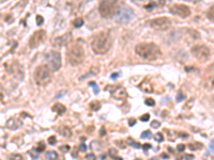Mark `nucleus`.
Here are the masks:
<instances>
[{
  "instance_id": "obj_1",
  "label": "nucleus",
  "mask_w": 214,
  "mask_h": 160,
  "mask_svg": "<svg viewBox=\"0 0 214 160\" xmlns=\"http://www.w3.org/2000/svg\"><path fill=\"white\" fill-rule=\"evenodd\" d=\"M113 45V38L109 32H101L93 38L91 48L96 55H104L110 49Z\"/></svg>"
},
{
  "instance_id": "obj_2",
  "label": "nucleus",
  "mask_w": 214,
  "mask_h": 160,
  "mask_svg": "<svg viewBox=\"0 0 214 160\" xmlns=\"http://www.w3.org/2000/svg\"><path fill=\"white\" fill-rule=\"evenodd\" d=\"M135 52L142 59L148 61L156 60L161 56V49L158 45L153 43H142L135 47Z\"/></svg>"
},
{
  "instance_id": "obj_3",
  "label": "nucleus",
  "mask_w": 214,
  "mask_h": 160,
  "mask_svg": "<svg viewBox=\"0 0 214 160\" xmlns=\"http://www.w3.org/2000/svg\"><path fill=\"white\" fill-rule=\"evenodd\" d=\"M83 56H85L83 48L80 45H78V44H74L71 47H69L67 52V61H69V63L72 66L79 65L83 60Z\"/></svg>"
},
{
  "instance_id": "obj_4",
  "label": "nucleus",
  "mask_w": 214,
  "mask_h": 160,
  "mask_svg": "<svg viewBox=\"0 0 214 160\" xmlns=\"http://www.w3.org/2000/svg\"><path fill=\"white\" fill-rule=\"evenodd\" d=\"M118 9V0H103L99 6V12L104 18L115 16Z\"/></svg>"
},
{
  "instance_id": "obj_5",
  "label": "nucleus",
  "mask_w": 214,
  "mask_h": 160,
  "mask_svg": "<svg viewBox=\"0 0 214 160\" xmlns=\"http://www.w3.org/2000/svg\"><path fill=\"white\" fill-rule=\"evenodd\" d=\"M33 77H35V81L38 86H45L51 79V68L47 65L38 66L33 73Z\"/></svg>"
},
{
  "instance_id": "obj_6",
  "label": "nucleus",
  "mask_w": 214,
  "mask_h": 160,
  "mask_svg": "<svg viewBox=\"0 0 214 160\" xmlns=\"http://www.w3.org/2000/svg\"><path fill=\"white\" fill-rule=\"evenodd\" d=\"M133 15H134V12L132 9H130L126 6H122L118 9L115 18L119 24H127L133 18Z\"/></svg>"
},
{
  "instance_id": "obj_7",
  "label": "nucleus",
  "mask_w": 214,
  "mask_h": 160,
  "mask_svg": "<svg viewBox=\"0 0 214 160\" xmlns=\"http://www.w3.org/2000/svg\"><path fill=\"white\" fill-rule=\"evenodd\" d=\"M193 56L199 62H206L210 58V49L206 45H196L190 49Z\"/></svg>"
},
{
  "instance_id": "obj_8",
  "label": "nucleus",
  "mask_w": 214,
  "mask_h": 160,
  "mask_svg": "<svg viewBox=\"0 0 214 160\" xmlns=\"http://www.w3.org/2000/svg\"><path fill=\"white\" fill-rule=\"evenodd\" d=\"M45 60L47 61L48 66L51 71H58L61 68V56L58 51H51L45 56Z\"/></svg>"
},
{
  "instance_id": "obj_9",
  "label": "nucleus",
  "mask_w": 214,
  "mask_h": 160,
  "mask_svg": "<svg viewBox=\"0 0 214 160\" xmlns=\"http://www.w3.org/2000/svg\"><path fill=\"white\" fill-rule=\"evenodd\" d=\"M46 38V32L44 30H39L35 31L32 35H31L29 40V47L35 49L38 46H40L42 43L44 42V40Z\"/></svg>"
},
{
  "instance_id": "obj_10",
  "label": "nucleus",
  "mask_w": 214,
  "mask_h": 160,
  "mask_svg": "<svg viewBox=\"0 0 214 160\" xmlns=\"http://www.w3.org/2000/svg\"><path fill=\"white\" fill-rule=\"evenodd\" d=\"M150 26L155 30H167L171 25V22L167 17H158L150 20Z\"/></svg>"
},
{
  "instance_id": "obj_11",
  "label": "nucleus",
  "mask_w": 214,
  "mask_h": 160,
  "mask_svg": "<svg viewBox=\"0 0 214 160\" xmlns=\"http://www.w3.org/2000/svg\"><path fill=\"white\" fill-rule=\"evenodd\" d=\"M7 69L9 73H11V75L16 77L17 79L22 80L24 78V68H23V66L17 61H13L11 65H8L7 64Z\"/></svg>"
},
{
  "instance_id": "obj_12",
  "label": "nucleus",
  "mask_w": 214,
  "mask_h": 160,
  "mask_svg": "<svg viewBox=\"0 0 214 160\" xmlns=\"http://www.w3.org/2000/svg\"><path fill=\"white\" fill-rule=\"evenodd\" d=\"M170 13L182 18H186L190 15V10L189 7L183 6V4H174L170 8Z\"/></svg>"
},
{
  "instance_id": "obj_13",
  "label": "nucleus",
  "mask_w": 214,
  "mask_h": 160,
  "mask_svg": "<svg viewBox=\"0 0 214 160\" xmlns=\"http://www.w3.org/2000/svg\"><path fill=\"white\" fill-rule=\"evenodd\" d=\"M72 41V34L71 33H66L64 35H61V37L55 38L53 40V45L56 46V47H63V46H67V44H70Z\"/></svg>"
},
{
  "instance_id": "obj_14",
  "label": "nucleus",
  "mask_w": 214,
  "mask_h": 160,
  "mask_svg": "<svg viewBox=\"0 0 214 160\" xmlns=\"http://www.w3.org/2000/svg\"><path fill=\"white\" fill-rule=\"evenodd\" d=\"M114 91H110L111 94H113L114 97H116V98H119V99H123L126 97V91H125V89L123 87H116V88H113Z\"/></svg>"
},
{
  "instance_id": "obj_15",
  "label": "nucleus",
  "mask_w": 214,
  "mask_h": 160,
  "mask_svg": "<svg viewBox=\"0 0 214 160\" xmlns=\"http://www.w3.org/2000/svg\"><path fill=\"white\" fill-rule=\"evenodd\" d=\"M20 125H22V123H20L19 121L17 120V118H10V120L7 122V124H6V127L8 128V129L16 130L17 128H19V127H20Z\"/></svg>"
},
{
  "instance_id": "obj_16",
  "label": "nucleus",
  "mask_w": 214,
  "mask_h": 160,
  "mask_svg": "<svg viewBox=\"0 0 214 160\" xmlns=\"http://www.w3.org/2000/svg\"><path fill=\"white\" fill-rule=\"evenodd\" d=\"M53 110L55 111V112L58 113L59 115H62L67 111V108H66V106H63L62 104H59V102H57L56 105L53 106Z\"/></svg>"
},
{
  "instance_id": "obj_17",
  "label": "nucleus",
  "mask_w": 214,
  "mask_h": 160,
  "mask_svg": "<svg viewBox=\"0 0 214 160\" xmlns=\"http://www.w3.org/2000/svg\"><path fill=\"white\" fill-rule=\"evenodd\" d=\"M59 132L61 133V136H62V137H64V138H70V137H71L72 131H71V129H70L69 127L64 126V127H61V128H60Z\"/></svg>"
},
{
  "instance_id": "obj_18",
  "label": "nucleus",
  "mask_w": 214,
  "mask_h": 160,
  "mask_svg": "<svg viewBox=\"0 0 214 160\" xmlns=\"http://www.w3.org/2000/svg\"><path fill=\"white\" fill-rule=\"evenodd\" d=\"M140 89H142V91H145L146 93H151V92H152V87H151V84L149 83L148 81L142 82V83L140 84Z\"/></svg>"
},
{
  "instance_id": "obj_19",
  "label": "nucleus",
  "mask_w": 214,
  "mask_h": 160,
  "mask_svg": "<svg viewBox=\"0 0 214 160\" xmlns=\"http://www.w3.org/2000/svg\"><path fill=\"white\" fill-rule=\"evenodd\" d=\"M46 158L51 159V160L57 159V158H58V154H57L56 152H54V151H51V152H48V153L46 154Z\"/></svg>"
},
{
  "instance_id": "obj_20",
  "label": "nucleus",
  "mask_w": 214,
  "mask_h": 160,
  "mask_svg": "<svg viewBox=\"0 0 214 160\" xmlns=\"http://www.w3.org/2000/svg\"><path fill=\"white\" fill-rule=\"evenodd\" d=\"M207 17L211 22H214V6L210 8V10L207 13Z\"/></svg>"
},
{
  "instance_id": "obj_21",
  "label": "nucleus",
  "mask_w": 214,
  "mask_h": 160,
  "mask_svg": "<svg viewBox=\"0 0 214 160\" xmlns=\"http://www.w3.org/2000/svg\"><path fill=\"white\" fill-rule=\"evenodd\" d=\"M90 108L92 109L93 111H98L99 109L101 108V104L99 102H92L90 104Z\"/></svg>"
},
{
  "instance_id": "obj_22",
  "label": "nucleus",
  "mask_w": 214,
  "mask_h": 160,
  "mask_svg": "<svg viewBox=\"0 0 214 160\" xmlns=\"http://www.w3.org/2000/svg\"><path fill=\"white\" fill-rule=\"evenodd\" d=\"M73 25H74V27L75 28H79V27H82V26L83 25V18H76L73 22Z\"/></svg>"
},
{
  "instance_id": "obj_23",
  "label": "nucleus",
  "mask_w": 214,
  "mask_h": 160,
  "mask_svg": "<svg viewBox=\"0 0 214 160\" xmlns=\"http://www.w3.org/2000/svg\"><path fill=\"white\" fill-rule=\"evenodd\" d=\"M30 156L32 157L33 159H38L39 158V152L38 149H31V151L29 152Z\"/></svg>"
},
{
  "instance_id": "obj_24",
  "label": "nucleus",
  "mask_w": 214,
  "mask_h": 160,
  "mask_svg": "<svg viewBox=\"0 0 214 160\" xmlns=\"http://www.w3.org/2000/svg\"><path fill=\"white\" fill-rule=\"evenodd\" d=\"M89 87H92L93 90H94V94H98V93H99V87H98V84H96L94 81H90L89 82Z\"/></svg>"
},
{
  "instance_id": "obj_25",
  "label": "nucleus",
  "mask_w": 214,
  "mask_h": 160,
  "mask_svg": "<svg viewBox=\"0 0 214 160\" xmlns=\"http://www.w3.org/2000/svg\"><path fill=\"white\" fill-rule=\"evenodd\" d=\"M129 144H130V145H132V146H134V148H142V145H140L139 143H136V141L132 140V139H129Z\"/></svg>"
},
{
  "instance_id": "obj_26",
  "label": "nucleus",
  "mask_w": 214,
  "mask_h": 160,
  "mask_svg": "<svg viewBox=\"0 0 214 160\" xmlns=\"http://www.w3.org/2000/svg\"><path fill=\"white\" fill-rule=\"evenodd\" d=\"M140 137H142V139H148V138H150V137H151V131L150 130L143 131Z\"/></svg>"
},
{
  "instance_id": "obj_27",
  "label": "nucleus",
  "mask_w": 214,
  "mask_h": 160,
  "mask_svg": "<svg viewBox=\"0 0 214 160\" xmlns=\"http://www.w3.org/2000/svg\"><path fill=\"white\" fill-rule=\"evenodd\" d=\"M43 22H44V18L41 16V15H38V16H36V25L41 26V25H43Z\"/></svg>"
},
{
  "instance_id": "obj_28",
  "label": "nucleus",
  "mask_w": 214,
  "mask_h": 160,
  "mask_svg": "<svg viewBox=\"0 0 214 160\" xmlns=\"http://www.w3.org/2000/svg\"><path fill=\"white\" fill-rule=\"evenodd\" d=\"M184 98H185V96H184L183 94H182L181 91H179L178 92V96H177V102H182V100H183Z\"/></svg>"
},
{
  "instance_id": "obj_29",
  "label": "nucleus",
  "mask_w": 214,
  "mask_h": 160,
  "mask_svg": "<svg viewBox=\"0 0 214 160\" xmlns=\"http://www.w3.org/2000/svg\"><path fill=\"white\" fill-rule=\"evenodd\" d=\"M145 102H146V105H147V106H154L155 105L154 99H152V98H147L145 100Z\"/></svg>"
},
{
  "instance_id": "obj_30",
  "label": "nucleus",
  "mask_w": 214,
  "mask_h": 160,
  "mask_svg": "<svg viewBox=\"0 0 214 160\" xmlns=\"http://www.w3.org/2000/svg\"><path fill=\"white\" fill-rule=\"evenodd\" d=\"M38 152L39 153H41V152H43L44 149H45V144L43 143V142H40V143H39V146H38Z\"/></svg>"
},
{
  "instance_id": "obj_31",
  "label": "nucleus",
  "mask_w": 214,
  "mask_h": 160,
  "mask_svg": "<svg viewBox=\"0 0 214 160\" xmlns=\"http://www.w3.org/2000/svg\"><path fill=\"white\" fill-rule=\"evenodd\" d=\"M56 141H57V139H56V137H55V136H51V137H49V138H48V143L51 144V145H54V144L56 143Z\"/></svg>"
},
{
  "instance_id": "obj_32",
  "label": "nucleus",
  "mask_w": 214,
  "mask_h": 160,
  "mask_svg": "<svg viewBox=\"0 0 214 160\" xmlns=\"http://www.w3.org/2000/svg\"><path fill=\"white\" fill-rule=\"evenodd\" d=\"M155 140H156V141H160V142H162V141L164 140V137H163V135H162L161 132L156 133V135H155Z\"/></svg>"
},
{
  "instance_id": "obj_33",
  "label": "nucleus",
  "mask_w": 214,
  "mask_h": 160,
  "mask_svg": "<svg viewBox=\"0 0 214 160\" xmlns=\"http://www.w3.org/2000/svg\"><path fill=\"white\" fill-rule=\"evenodd\" d=\"M149 118H150V115L148 114V113H146V114H143L142 118H140V121L142 122H147V121H149Z\"/></svg>"
},
{
  "instance_id": "obj_34",
  "label": "nucleus",
  "mask_w": 214,
  "mask_h": 160,
  "mask_svg": "<svg viewBox=\"0 0 214 160\" xmlns=\"http://www.w3.org/2000/svg\"><path fill=\"white\" fill-rule=\"evenodd\" d=\"M151 126H152L153 128H158L161 126V123L158 122V121H152V123H151Z\"/></svg>"
},
{
  "instance_id": "obj_35",
  "label": "nucleus",
  "mask_w": 214,
  "mask_h": 160,
  "mask_svg": "<svg viewBox=\"0 0 214 160\" xmlns=\"http://www.w3.org/2000/svg\"><path fill=\"white\" fill-rule=\"evenodd\" d=\"M177 149H178V152H180V153H182V152H184L185 146L183 145V144H179V145L177 146Z\"/></svg>"
},
{
  "instance_id": "obj_36",
  "label": "nucleus",
  "mask_w": 214,
  "mask_h": 160,
  "mask_svg": "<svg viewBox=\"0 0 214 160\" xmlns=\"http://www.w3.org/2000/svg\"><path fill=\"white\" fill-rule=\"evenodd\" d=\"M181 159H194V155H184Z\"/></svg>"
},
{
  "instance_id": "obj_37",
  "label": "nucleus",
  "mask_w": 214,
  "mask_h": 160,
  "mask_svg": "<svg viewBox=\"0 0 214 160\" xmlns=\"http://www.w3.org/2000/svg\"><path fill=\"white\" fill-rule=\"evenodd\" d=\"M190 148L192 149H195L196 148H202V145H201V144H194V145H193V144H190Z\"/></svg>"
},
{
  "instance_id": "obj_38",
  "label": "nucleus",
  "mask_w": 214,
  "mask_h": 160,
  "mask_svg": "<svg viewBox=\"0 0 214 160\" xmlns=\"http://www.w3.org/2000/svg\"><path fill=\"white\" fill-rule=\"evenodd\" d=\"M86 159H95V156L93 154H89V155H87V156H86Z\"/></svg>"
},
{
  "instance_id": "obj_39",
  "label": "nucleus",
  "mask_w": 214,
  "mask_h": 160,
  "mask_svg": "<svg viewBox=\"0 0 214 160\" xmlns=\"http://www.w3.org/2000/svg\"><path fill=\"white\" fill-rule=\"evenodd\" d=\"M135 123H136V121H135L134 118H130V120H129L130 126H134V125H135Z\"/></svg>"
},
{
  "instance_id": "obj_40",
  "label": "nucleus",
  "mask_w": 214,
  "mask_h": 160,
  "mask_svg": "<svg viewBox=\"0 0 214 160\" xmlns=\"http://www.w3.org/2000/svg\"><path fill=\"white\" fill-rule=\"evenodd\" d=\"M210 151L212 152V153H214V140L211 141V143H210Z\"/></svg>"
},
{
  "instance_id": "obj_41",
  "label": "nucleus",
  "mask_w": 214,
  "mask_h": 160,
  "mask_svg": "<svg viewBox=\"0 0 214 160\" xmlns=\"http://www.w3.org/2000/svg\"><path fill=\"white\" fill-rule=\"evenodd\" d=\"M80 149H82V152H86V149H87V146H86L85 143L80 144Z\"/></svg>"
},
{
  "instance_id": "obj_42",
  "label": "nucleus",
  "mask_w": 214,
  "mask_h": 160,
  "mask_svg": "<svg viewBox=\"0 0 214 160\" xmlns=\"http://www.w3.org/2000/svg\"><path fill=\"white\" fill-rule=\"evenodd\" d=\"M142 148L145 149V151H147V149L151 148V145L150 144H145V145H142Z\"/></svg>"
},
{
  "instance_id": "obj_43",
  "label": "nucleus",
  "mask_w": 214,
  "mask_h": 160,
  "mask_svg": "<svg viewBox=\"0 0 214 160\" xmlns=\"http://www.w3.org/2000/svg\"><path fill=\"white\" fill-rule=\"evenodd\" d=\"M12 158H16V159H23V157L20 156V155H13V156H11Z\"/></svg>"
},
{
  "instance_id": "obj_44",
  "label": "nucleus",
  "mask_w": 214,
  "mask_h": 160,
  "mask_svg": "<svg viewBox=\"0 0 214 160\" xmlns=\"http://www.w3.org/2000/svg\"><path fill=\"white\" fill-rule=\"evenodd\" d=\"M60 149H61L62 152H66L64 149H67H67H70V148L67 145H66V146H61V148H60Z\"/></svg>"
},
{
  "instance_id": "obj_45",
  "label": "nucleus",
  "mask_w": 214,
  "mask_h": 160,
  "mask_svg": "<svg viewBox=\"0 0 214 160\" xmlns=\"http://www.w3.org/2000/svg\"><path fill=\"white\" fill-rule=\"evenodd\" d=\"M119 76V74L118 73H114V75H111V79H115V78H117V77Z\"/></svg>"
},
{
  "instance_id": "obj_46",
  "label": "nucleus",
  "mask_w": 214,
  "mask_h": 160,
  "mask_svg": "<svg viewBox=\"0 0 214 160\" xmlns=\"http://www.w3.org/2000/svg\"><path fill=\"white\" fill-rule=\"evenodd\" d=\"M105 135V129H104V128H102L101 129V136H104Z\"/></svg>"
},
{
  "instance_id": "obj_47",
  "label": "nucleus",
  "mask_w": 214,
  "mask_h": 160,
  "mask_svg": "<svg viewBox=\"0 0 214 160\" xmlns=\"http://www.w3.org/2000/svg\"><path fill=\"white\" fill-rule=\"evenodd\" d=\"M6 20L8 22H10V15H8V16L6 17Z\"/></svg>"
},
{
  "instance_id": "obj_48",
  "label": "nucleus",
  "mask_w": 214,
  "mask_h": 160,
  "mask_svg": "<svg viewBox=\"0 0 214 160\" xmlns=\"http://www.w3.org/2000/svg\"><path fill=\"white\" fill-rule=\"evenodd\" d=\"M162 157H164V158H168V155H166V154H163V155H162Z\"/></svg>"
},
{
  "instance_id": "obj_49",
  "label": "nucleus",
  "mask_w": 214,
  "mask_h": 160,
  "mask_svg": "<svg viewBox=\"0 0 214 160\" xmlns=\"http://www.w3.org/2000/svg\"><path fill=\"white\" fill-rule=\"evenodd\" d=\"M3 1H6V0H1V2H3Z\"/></svg>"
}]
</instances>
